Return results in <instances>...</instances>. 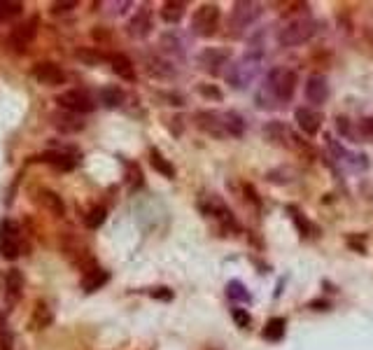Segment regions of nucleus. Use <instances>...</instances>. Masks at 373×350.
Segmentation results:
<instances>
[{"mask_svg":"<svg viewBox=\"0 0 373 350\" xmlns=\"http://www.w3.org/2000/svg\"><path fill=\"white\" fill-rule=\"evenodd\" d=\"M33 77H35V82H40V85H45V87H61V85H66V80H68L66 70L61 66H56L54 61L35 63Z\"/></svg>","mask_w":373,"mask_h":350,"instance_id":"nucleus-12","label":"nucleus"},{"mask_svg":"<svg viewBox=\"0 0 373 350\" xmlns=\"http://www.w3.org/2000/svg\"><path fill=\"white\" fill-rule=\"evenodd\" d=\"M23 294V276L19 269H10L5 274V299L10 304H16Z\"/></svg>","mask_w":373,"mask_h":350,"instance_id":"nucleus-20","label":"nucleus"},{"mask_svg":"<svg viewBox=\"0 0 373 350\" xmlns=\"http://www.w3.org/2000/svg\"><path fill=\"white\" fill-rule=\"evenodd\" d=\"M362 133H366L369 138H373V117H369V120L362 122Z\"/></svg>","mask_w":373,"mask_h":350,"instance_id":"nucleus-40","label":"nucleus"},{"mask_svg":"<svg viewBox=\"0 0 373 350\" xmlns=\"http://www.w3.org/2000/svg\"><path fill=\"white\" fill-rule=\"evenodd\" d=\"M128 185H131V187L143 185V173H140V168H138V166H133V164H128Z\"/></svg>","mask_w":373,"mask_h":350,"instance_id":"nucleus-35","label":"nucleus"},{"mask_svg":"<svg viewBox=\"0 0 373 350\" xmlns=\"http://www.w3.org/2000/svg\"><path fill=\"white\" fill-rule=\"evenodd\" d=\"M75 56L80 58V61H84L87 66H98L100 61H105V54H100L98 50H93V47H82V50L75 52Z\"/></svg>","mask_w":373,"mask_h":350,"instance_id":"nucleus-32","label":"nucleus"},{"mask_svg":"<svg viewBox=\"0 0 373 350\" xmlns=\"http://www.w3.org/2000/svg\"><path fill=\"white\" fill-rule=\"evenodd\" d=\"M336 127H339L341 135H346V138H350V140H357V133H354L350 120H346V117H336Z\"/></svg>","mask_w":373,"mask_h":350,"instance_id":"nucleus-34","label":"nucleus"},{"mask_svg":"<svg viewBox=\"0 0 373 350\" xmlns=\"http://www.w3.org/2000/svg\"><path fill=\"white\" fill-rule=\"evenodd\" d=\"M52 320H54V316H52L49 306H47V304H38V306H35V311H33V318H31V329L38 331V329L49 327Z\"/></svg>","mask_w":373,"mask_h":350,"instance_id":"nucleus-25","label":"nucleus"},{"mask_svg":"<svg viewBox=\"0 0 373 350\" xmlns=\"http://www.w3.org/2000/svg\"><path fill=\"white\" fill-rule=\"evenodd\" d=\"M262 73V54H247L227 70V82L234 89H247Z\"/></svg>","mask_w":373,"mask_h":350,"instance_id":"nucleus-1","label":"nucleus"},{"mask_svg":"<svg viewBox=\"0 0 373 350\" xmlns=\"http://www.w3.org/2000/svg\"><path fill=\"white\" fill-rule=\"evenodd\" d=\"M23 12V3H16V0H0V21H12L16 17H21Z\"/></svg>","mask_w":373,"mask_h":350,"instance_id":"nucleus-29","label":"nucleus"},{"mask_svg":"<svg viewBox=\"0 0 373 350\" xmlns=\"http://www.w3.org/2000/svg\"><path fill=\"white\" fill-rule=\"evenodd\" d=\"M152 33V12L147 8H140L128 21V35L135 40H143Z\"/></svg>","mask_w":373,"mask_h":350,"instance_id":"nucleus-18","label":"nucleus"},{"mask_svg":"<svg viewBox=\"0 0 373 350\" xmlns=\"http://www.w3.org/2000/svg\"><path fill=\"white\" fill-rule=\"evenodd\" d=\"M327 140H329V152L334 154V157H331V162H334V164H339V166H343V168H348V171H364L366 166H369V162H366L364 154L346 150L341 142H336V140H331V138H327Z\"/></svg>","mask_w":373,"mask_h":350,"instance_id":"nucleus-11","label":"nucleus"},{"mask_svg":"<svg viewBox=\"0 0 373 350\" xmlns=\"http://www.w3.org/2000/svg\"><path fill=\"white\" fill-rule=\"evenodd\" d=\"M75 8H77L75 0H70V3H54L52 5V12H54V14H66V12L75 10Z\"/></svg>","mask_w":373,"mask_h":350,"instance_id":"nucleus-37","label":"nucleus"},{"mask_svg":"<svg viewBox=\"0 0 373 350\" xmlns=\"http://www.w3.org/2000/svg\"><path fill=\"white\" fill-rule=\"evenodd\" d=\"M187 5L180 3V0H168V3L161 5V19L166 23H180L182 17H185Z\"/></svg>","mask_w":373,"mask_h":350,"instance_id":"nucleus-23","label":"nucleus"},{"mask_svg":"<svg viewBox=\"0 0 373 350\" xmlns=\"http://www.w3.org/2000/svg\"><path fill=\"white\" fill-rule=\"evenodd\" d=\"M224 120H227V133L229 135L245 133V122H242V117L238 115V112H234V110L224 112Z\"/></svg>","mask_w":373,"mask_h":350,"instance_id":"nucleus-31","label":"nucleus"},{"mask_svg":"<svg viewBox=\"0 0 373 350\" xmlns=\"http://www.w3.org/2000/svg\"><path fill=\"white\" fill-rule=\"evenodd\" d=\"M52 124H54V129L61 133H80L82 129L87 127L82 115H73V112H66V110L54 112V115H52Z\"/></svg>","mask_w":373,"mask_h":350,"instance_id":"nucleus-16","label":"nucleus"},{"mask_svg":"<svg viewBox=\"0 0 373 350\" xmlns=\"http://www.w3.org/2000/svg\"><path fill=\"white\" fill-rule=\"evenodd\" d=\"M150 164H152V168L157 171V173H161L163 177H168V180H173V177H175V166L170 164L159 150H150Z\"/></svg>","mask_w":373,"mask_h":350,"instance_id":"nucleus-24","label":"nucleus"},{"mask_svg":"<svg viewBox=\"0 0 373 350\" xmlns=\"http://www.w3.org/2000/svg\"><path fill=\"white\" fill-rule=\"evenodd\" d=\"M285 318H271L269 322H266V327H264V339L266 341H280L282 336H285Z\"/></svg>","mask_w":373,"mask_h":350,"instance_id":"nucleus-26","label":"nucleus"},{"mask_svg":"<svg viewBox=\"0 0 373 350\" xmlns=\"http://www.w3.org/2000/svg\"><path fill=\"white\" fill-rule=\"evenodd\" d=\"M315 33H317V21L310 19V17H299V19L287 21L278 31V43L282 47H297L308 43Z\"/></svg>","mask_w":373,"mask_h":350,"instance_id":"nucleus-2","label":"nucleus"},{"mask_svg":"<svg viewBox=\"0 0 373 350\" xmlns=\"http://www.w3.org/2000/svg\"><path fill=\"white\" fill-rule=\"evenodd\" d=\"M150 294L154 296V299H163V301H170V299H173V292H170L168 287H157V289H152Z\"/></svg>","mask_w":373,"mask_h":350,"instance_id":"nucleus-38","label":"nucleus"},{"mask_svg":"<svg viewBox=\"0 0 373 350\" xmlns=\"http://www.w3.org/2000/svg\"><path fill=\"white\" fill-rule=\"evenodd\" d=\"M108 61L112 66V73H115L117 77H122V80H126V82L135 80V66L126 54H110Z\"/></svg>","mask_w":373,"mask_h":350,"instance_id":"nucleus-21","label":"nucleus"},{"mask_svg":"<svg viewBox=\"0 0 373 350\" xmlns=\"http://www.w3.org/2000/svg\"><path fill=\"white\" fill-rule=\"evenodd\" d=\"M105 215H108V210H105L103 206H93V208L84 215V224L89 229H98L100 224L105 222Z\"/></svg>","mask_w":373,"mask_h":350,"instance_id":"nucleus-33","label":"nucleus"},{"mask_svg":"<svg viewBox=\"0 0 373 350\" xmlns=\"http://www.w3.org/2000/svg\"><path fill=\"white\" fill-rule=\"evenodd\" d=\"M108 281H110V274L105 269H100V266H93V269L82 274V287H84V292H96V289L103 287Z\"/></svg>","mask_w":373,"mask_h":350,"instance_id":"nucleus-22","label":"nucleus"},{"mask_svg":"<svg viewBox=\"0 0 373 350\" xmlns=\"http://www.w3.org/2000/svg\"><path fill=\"white\" fill-rule=\"evenodd\" d=\"M0 254L8 262L21 257V227L14 219H3L0 222Z\"/></svg>","mask_w":373,"mask_h":350,"instance_id":"nucleus-4","label":"nucleus"},{"mask_svg":"<svg viewBox=\"0 0 373 350\" xmlns=\"http://www.w3.org/2000/svg\"><path fill=\"white\" fill-rule=\"evenodd\" d=\"M201 94H203V96H212V98L222 100V91H220V89H215V87H201Z\"/></svg>","mask_w":373,"mask_h":350,"instance_id":"nucleus-39","label":"nucleus"},{"mask_svg":"<svg viewBox=\"0 0 373 350\" xmlns=\"http://www.w3.org/2000/svg\"><path fill=\"white\" fill-rule=\"evenodd\" d=\"M294 117H297L299 129L306 135H315L319 131V127H322V115H319L317 110H313V108H299Z\"/></svg>","mask_w":373,"mask_h":350,"instance_id":"nucleus-19","label":"nucleus"},{"mask_svg":"<svg viewBox=\"0 0 373 350\" xmlns=\"http://www.w3.org/2000/svg\"><path fill=\"white\" fill-rule=\"evenodd\" d=\"M234 320H236V325L238 327H250V313L247 311H242V308H234Z\"/></svg>","mask_w":373,"mask_h":350,"instance_id":"nucleus-36","label":"nucleus"},{"mask_svg":"<svg viewBox=\"0 0 373 350\" xmlns=\"http://www.w3.org/2000/svg\"><path fill=\"white\" fill-rule=\"evenodd\" d=\"M220 28V8L212 3H205L194 12L192 19V31L199 35V38H212Z\"/></svg>","mask_w":373,"mask_h":350,"instance_id":"nucleus-6","label":"nucleus"},{"mask_svg":"<svg viewBox=\"0 0 373 350\" xmlns=\"http://www.w3.org/2000/svg\"><path fill=\"white\" fill-rule=\"evenodd\" d=\"M262 5L259 3H247V0H240V3L234 5V10H231V19H229V26L231 31L236 35H240L245 28H250L254 21L262 17Z\"/></svg>","mask_w":373,"mask_h":350,"instance_id":"nucleus-8","label":"nucleus"},{"mask_svg":"<svg viewBox=\"0 0 373 350\" xmlns=\"http://www.w3.org/2000/svg\"><path fill=\"white\" fill-rule=\"evenodd\" d=\"M100 103L105 108H117V105L124 103V91L120 87H103L100 89Z\"/></svg>","mask_w":373,"mask_h":350,"instance_id":"nucleus-27","label":"nucleus"},{"mask_svg":"<svg viewBox=\"0 0 373 350\" xmlns=\"http://www.w3.org/2000/svg\"><path fill=\"white\" fill-rule=\"evenodd\" d=\"M56 103L61 110L73 112V115H89L96 110V100L91 98V94L84 89H68L56 96Z\"/></svg>","mask_w":373,"mask_h":350,"instance_id":"nucleus-5","label":"nucleus"},{"mask_svg":"<svg viewBox=\"0 0 373 350\" xmlns=\"http://www.w3.org/2000/svg\"><path fill=\"white\" fill-rule=\"evenodd\" d=\"M35 159L47 164V166H52V168H56V171H63V173L73 171L75 164H77L75 154H70L68 150H45L43 154H38Z\"/></svg>","mask_w":373,"mask_h":350,"instance_id":"nucleus-14","label":"nucleus"},{"mask_svg":"<svg viewBox=\"0 0 373 350\" xmlns=\"http://www.w3.org/2000/svg\"><path fill=\"white\" fill-rule=\"evenodd\" d=\"M329 96V85L324 75H310L306 82V98L313 105H322Z\"/></svg>","mask_w":373,"mask_h":350,"instance_id":"nucleus-17","label":"nucleus"},{"mask_svg":"<svg viewBox=\"0 0 373 350\" xmlns=\"http://www.w3.org/2000/svg\"><path fill=\"white\" fill-rule=\"evenodd\" d=\"M33 201H35L38 208H43L45 212H49V215H54V217H61L63 212H66V204H63V199L58 197L56 192H52V189H45V187L35 189Z\"/></svg>","mask_w":373,"mask_h":350,"instance_id":"nucleus-13","label":"nucleus"},{"mask_svg":"<svg viewBox=\"0 0 373 350\" xmlns=\"http://www.w3.org/2000/svg\"><path fill=\"white\" fill-rule=\"evenodd\" d=\"M196 127L201 129L203 133L212 135V138H227V120H224V112H217V110H201L196 112L194 117Z\"/></svg>","mask_w":373,"mask_h":350,"instance_id":"nucleus-10","label":"nucleus"},{"mask_svg":"<svg viewBox=\"0 0 373 350\" xmlns=\"http://www.w3.org/2000/svg\"><path fill=\"white\" fill-rule=\"evenodd\" d=\"M38 28H40V19H38V17H28V19H23V21L16 23V26L10 31V38H8L12 52H16V54L26 52L28 47L33 45V40L38 38Z\"/></svg>","mask_w":373,"mask_h":350,"instance_id":"nucleus-7","label":"nucleus"},{"mask_svg":"<svg viewBox=\"0 0 373 350\" xmlns=\"http://www.w3.org/2000/svg\"><path fill=\"white\" fill-rule=\"evenodd\" d=\"M227 296L231 301H236V304H247L252 299V294L247 292V287L240 281H231L227 285Z\"/></svg>","mask_w":373,"mask_h":350,"instance_id":"nucleus-28","label":"nucleus"},{"mask_svg":"<svg viewBox=\"0 0 373 350\" xmlns=\"http://www.w3.org/2000/svg\"><path fill=\"white\" fill-rule=\"evenodd\" d=\"M201 210L205 212L208 217L217 219V224H220L222 229H238V222H236V217L231 215V210L227 208V204H224L222 199L217 197H205L203 201H201Z\"/></svg>","mask_w":373,"mask_h":350,"instance_id":"nucleus-9","label":"nucleus"},{"mask_svg":"<svg viewBox=\"0 0 373 350\" xmlns=\"http://www.w3.org/2000/svg\"><path fill=\"white\" fill-rule=\"evenodd\" d=\"M264 87L269 89L271 94H273V98L278 103H287L289 98L294 96V91H297V73L289 68H273L266 77Z\"/></svg>","mask_w":373,"mask_h":350,"instance_id":"nucleus-3","label":"nucleus"},{"mask_svg":"<svg viewBox=\"0 0 373 350\" xmlns=\"http://www.w3.org/2000/svg\"><path fill=\"white\" fill-rule=\"evenodd\" d=\"M287 212H289V217H292V222L297 224L299 234L304 236V239H308V236H313V234H310V231H313V224L304 217V212H301L299 208H294V206H289Z\"/></svg>","mask_w":373,"mask_h":350,"instance_id":"nucleus-30","label":"nucleus"},{"mask_svg":"<svg viewBox=\"0 0 373 350\" xmlns=\"http://www.w3.org/2000/svg\"><path fill=\"white\" fill-rule=\"evenodd\" d=\"M199 63H201V68H203L205 73L220 75L222 68L229 63V52H227V50H215V47H210V50L201 52Z\"/></svg>","mask_w":373,"mask_h":350,"instance_id":"nucleus-15","label":"nucleus"}]
</instances>
